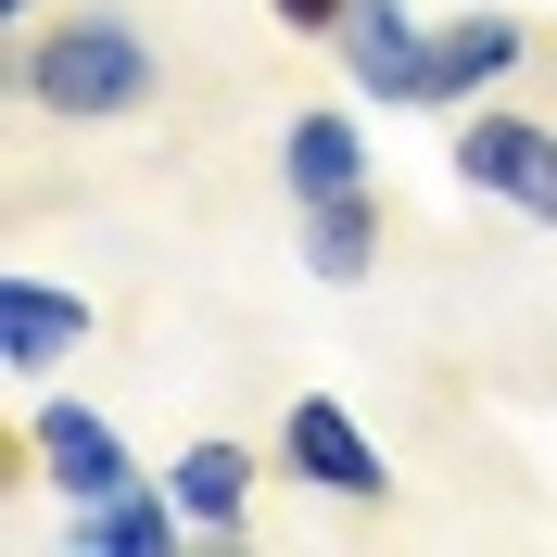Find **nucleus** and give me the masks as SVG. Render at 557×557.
<instances>
[{"mask_svg":"<svg viewBox=\"0 0 557 557\" xmlns=\"http://www.w3.org/2000/svg\"><path fill=\"white\" fill-rule=\"evenodd\" d=\"M330 51H343V76L368 89V102L418 114V64H431V26H418L406 0H355L343 26H330Z\"/></svg>","mask_w":557,"mask_h":557,"instance_id":"obj_6","label":"nucleus"},{"mask_svg":"<svg viewBox=\"0 0 557 557\" xmlns=\"http://www.w3.org/2000/svg\"><path fill=\"white\" fill-rule=\"evenodd\" d=\"M267 13H278V26H292V38H330V26H343V13H355V0H267Z\"/></svg>","mask_w":557,"mask_h":557,"instance_id":"obj_12","label":"nucleus"},{"mask_svg":"<svg viewBox=\"0 0 557 557\" xmlns=\"http://www.w3.org/2000/svg\"><path fill=\"white\" fill-rule=\"evenodd\" d=\"M177 545H190V507H177V482L152 494V469L76 507V557H177Z\"/></svg>","mask_w":557,"mask_h":557,"instance_id":"obj_9","label":"nucleus"},{"mask_svg":"<svg viewBox=\"0 0 557 557\" xmlns=\"http://www.w3.org/2000/svg\"><path fill=\"white\" fill-rule=\"evenodd\" d=\"M381 242H393L381 190H330V203H292V253H305L317 278H343V292L381 267Z\"/></svg>","mask_w":557,"mask_h":557,"instance_id":"obj_10","label":"nucleus"},{"mask_svg":"<svg viewBox=\"0 0 557 557\" xmlns=\"http://www.w3.org/2000/svg\"><path fill=\"white\" fill-rule=\"evenodd\" d=\"M38 13H64V0H0V26H38Z\"/></svg>","mask_w":557,"mask_h":557,"instance_id":"obj_13","label":"nucleus"},{"mask_svg":"<svg viewBox=\"0 0 557 557\" xmlns=\"http://www.w3.org/2000/svg\"><path fill=\"white\" fill-rule=\"evenodd\" d=\"M0 89L26 127H139L177 89V38L139 0H64L38 26H0Z\"/></svg>","mask_w":557,"mask_h":557,"instance_id":"obj_1","label":"nucleus"},{"mask_svg":"<svg viewBox=\"0 0 557 557\" xmlns=\"http://www.w3.org/2000/svg\"><path fill=\"white\" fill-rule=\"evenodd\" d=\"M278 456V444H267ZM267 456L253 444H228V431H203V444H177V507H190V532H203V545H242L253 532V482H267Z\"/></svg>","mask_w":557,"mask_h":557,"instance_id":"obj_8","label":"nucleus"},{"mask_svg":"<svg viewBox=\"0 0 557 557\" xmlns=\"http://www.w3.org/2000/svg\"><path fill=\"white\" fill-rule=\"evenodd\" d=\"M0 482L26 494V482H51V494H114V482H139V456H127V431H114L89 393H51V406H13V431H0Z\"/></svg>","mask_w":557,"mask_h":557,"instance_id":"obj_3","label":"nucleus"},{"mask_svg":"<svg viewBox=\"0 0 557 557\" xmlns=\"http://www.w3.org/2000/svg\"><path fill=\"white\" fill-rule=\"evenodd\" d=\"M278 469L317 482V494H343V507H393V456L355 431L343 393H292V406H278Z\"/></svg>","mask_w":557,"mask_h":557,"instance_id":"obj_4","label":"nucleus"},{"mask_svg":"<svg viewBox=\"0 0 557 557\" xmlns=\"http://www.w3.org/2000/svg\"><path fill=\"white\" fill-rule=\"evenodd\" d=\"M76 343H89V305H76L64 278L0 267V368H13V381H51V368H64Z\"/></svg>","mask_w":557,"mask_h":557,"instance_id":"obj_7","label":"nucleus"},{"mask_svg":"<svg viewBox=\"0 0 557 557\" xmlns=\"http://www.w3.org/2000/svg\"><path fill=\"white\" fill-rule=\"evenodd\" d=\"M456 190H482V203H507L520 228H557V114L545 102H469L456 114Z\"/></svg>","mask_w":557,"mask_h":557,"instance_id":"obj_2","label":"nucleus"},{"mask_svg":"<svg viewBox=\"0 0 557 557\" xmlns=\"http://www.w3.org/2000/svg\"><path fill=\"white\" fill-rule=\"evenodd\" d=\"M278 190H292V203H330V190H368V127H355L343 102L292 114V139H278Z\"/></svg>","mask_w":557,"mask_h":557,"instance_id":"obj_11","label":"nucleus"},{"mask_svg":"<svg viewBox=\"0 0 557 557\" xmlns=\"http://www.w3.org/2000/svg\"><path fill=\"white\" fill-rule=\"evenodd\" d=\"M545 51V26L532 13H456V26H431V64H418V114H469L494 102L507 76Z\"/></svg>","mask_w":557,"mask_h":557,"instance_id":"obj_5","label":"nucleus"}]
</instances>
